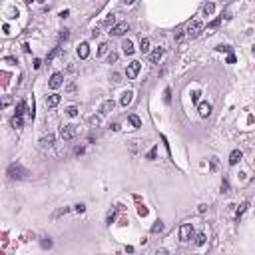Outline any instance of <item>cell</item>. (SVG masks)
<instances>
[{"mask_svg": "<svg viewBox=\"0 0 255 255\" xmlns=\"http://www.w3.org/2000/svg\"><path fill=\"white\" fill-rule=\"evenodd\" d=\"M66 114L70 118H76V116H78V108H76V106H68V108H66Z\"/></svg>", "mask_w": 255, "mask_h": 255, "instance_id": "obj_23", "label": "cell"}, {"mask_svg": "<svg viewBox=\"0 0 255 255\" xmlns=\"http://www.w3.org/2000/svg\"><path fill=\"white\" fill-rule=\"evenodd\" d=\"M24 112H26V100H20L16 104V116H24Z\"/></svg>", "mask_w": 255, "mask_h": 255, "instance_id": "obj_18", "label": "cell"}, {"mask_svg": "<svg viewBox=\"0 0 255 255\" xmlns=\"http://www.w3.org/2000/svg\"><path fill=\"white\" fill-rule=\"evenodd\" d=\"M140 70H142V64H140L138 60L130 62V64H127V68H126L127 80H136V78H138V74H140Z\"/></svg>", "mask_w": 255, "mask_h": 255, "instance_id": "obj_2", "label": "cell"}, {"mask_svg": "<svg viewBox=\"0 0 255 255\" xmlns=\"http://www.w3.org/2000/svg\"><path fill=\"white\" fill-rule=\"evenodd\" d=\"M110 127H112V130H114V132H118V130H120V124H112V126H110Z\"/></svg>", "mask_w": 255, "mask_h": 255, "instance_id": "obj_44", "label": "cell"}, {"mask_svg": "<svg viewBox=\"0 0 255 255\" xmlns=\"http://www.w3.org/2000/svg\"><path fill=\"white\" fill-rule=\"evenodd\" d=\"M195 243H197V245L205 243V233H197V235H195Z\"/></svg>", "mask_w": 255, "mask_h": 255, "instance_id": "obj_26", "label": "cell"}, {"mask_svg": "<svg viewBox=\"0 0 255 255\" xmlns=\"http://www.w3.org/2000/svg\"><path fill=\"white\" fill-rule=\"evenodd\" d=\"M247 207H249V201H243V203L239 205V209H237V213H235V219H237V221L243 217V213L247 211Z\"/></svg>", "mask_w": 255, "mask_h": 255, "instance_id": "obj_17", "label": "cell"}, {"mask_svg": "<svg viewBox=\"0 0 255 255\" xmlns=\"http://www.w3.org/2000/svg\"><path fill=\"white\" fill-rule=\"evenodd\" d=\"M221 193H229V181L227 180L221 181Z\"/></svg>", "mask_w": 255, "mask_h": 255, "instance_id": "obj_28", "label": "cell"}, {"mask_svg": "<svg viewBox=\"0 0 255 255\" xmlns=\"http://www.w3.org/2000/svg\"><path fill=\"white\" fill-rule=\"evenodd\" d=\"M201 30H203V22H201V20H193V22L188 26V36L197 38L199 34H201Z\"/></svg>", "mask_w": 255, "mask_h": 255, "instance_id": "obj_3", "label": "cell"}, {"mask_svg": "<svg viewBox=\"0 0 255 255\" xmlns=\"http://www.w3.org/2000/svg\"><path fill=\"white\" fill-rule=\"evenodd\" d=\"M64 84V76L60 74V72H54L52 76H50V82H48V86L52 88V90H58V88H60Z\"/></svg>", "mask_w": 255, "mask_h": 255, "instance_id": "obj_6", "label": "cell"}, {"mask_svg": "<svg viewBox=\"0 0 255 255\" xmlns=\"http://www.w3.org/2000/svg\"><path fill=\"white\" fill-rule=\"evenodd\" d=\"M243 158V154H241V150H233L231 154H229V164L231 165H235V164H239V160Z\"/></svg>", "mask_w": 255, "mask_h": 255, "instance_id": "obj_13", "label": "cell"}, {"mask_svg": "<svg viewBox=\"0 0 255 255\" xmlns=\"http://www.w3.org/2000/svg\"><path fill=\"white\" fill-rule=\"evenodd\" d=\"M197 112L201 118H207L211 114V104L209 102H201V104H197Z\"/></svg>", "mask_w": 255, "mask_h": 255, "instance_id": "obj_8", "label": "cell"}, {"mask_svg": "<svg viewBox=\"0 0 255 255\" xmlns=\"http://www.w3.org/2000/svg\"><path fill=\"white\" fill-rule=\"evenodd\" d=\"M126 32H127V22H118V24L112 26V32L110 34H114V36H124Z\"/></svg>", "mask_w": 255, "mask_h": 255, "instance_id": "obj_7", "label": "cell"}, {"mask_svg": "<svg viewBox=\"0 0 255 255\" xmlns=\"http://www.w3.org/2000/svg\"><path fill=\"white\" fill-rule=\"evenodd\" d=\"M253 54H255V46H253Z\"/></svg>", "mask_w": 255, "mask_h": 255, "instance_id": "obj_46", "label": "cell"}, {"mask_svg": "<svg viewBox=\"0 0 255 255\" xmlns=\"http://www.w3.org/2000/svg\"><path fill=\"white\" fill-rule=\"evenodd\" d=\"M132 100H134V92H124V94H122V100H120V104L122 106H127V104H132Z\"/></svg>", "mask_w": 255, "mask_h": 255, "instance_id": "obj_15", "label": "cell"}, {"mask_svg": "<svg viewBox=\"0 0 255 255\" xmlns=\"http://www.w3.org/2000/svg\"><path fill=\"white\" fill-rule=\"evenodd\" d=\"M134 2H136V0H124V6H132Z\"/></svg>", "mask_w": 255, "mask_h": 255, "instance_id": "obj_43", "label": "cell"}, {"mask_svg": "<svg viewBox=\"0 0 255 255\" xmlns=\"http://www.w3.org/2000/svg\"><path fill=\"white\" fill-rule=\"evenodd\" d=\"M213 12H215V4L213 2H207L205 6H203V14H205V16H211Z\"/></svg>", "mask_w": 255, "mask_h": 255, "instance_id": "obj_20", "label": "cell"}, {"mask_svg": "<svg viewBox=\"0 0 255 255\" xmlns=\"http://www.w3.org/2000/svg\"><path fill=\"white\" fill-rule=\"evenodd\" d=\"M233 62H235V56L229 52V56H227V64H233Z\"/></svg>", "mask_w": 255, "mask_h": 255, "instance_id": "obj_36", "label": "cell"}, {"mask_svg": "<svg viewBox=\"0 0 255 255\" xmlns=\"http://www.w3.org/2000/svg\"><path fill=\"white\" fill-rule=\"evenodd\" d=\"M122 50H124L126 56H132V54H134V42H132V40H124V42H122Z\"/></svg>", "mask_w": 255, "mask_h": 255, "instance_id": "obj_14", "label": "cell"}, {"mask_svg": "<svg viewBox=\"0 0 255 255\" xmlns=\"http://www.w3.org/2000/svg\"><path fill=\"white\" fill-rule=\"evenodd\" d=\"M154 158H156V148L150 152V154H148V160H154Z\"/></svg>", "mask_w": 255, "mask_h": 255, "instance_id": "obj_38", "label": "cell"}, {"mask_svg": "<svg viewBox=\"0 0 255 255\" xmlns=\"http://www.w3.org/2000/svg\"><path fill=\"white\" fill-rule=\"evenodd\" d=\"M217 50H219V52H231L229 46H217Z\"/></svg>", "mask_w": 255, "mask_h": 255, "instance_id": "obj_34", "label": "cell"}, {"mask_svg": "<svg viewBox=\"0 0 255 255\" xmlns=\"http://www.w3.org/2000/svg\"><path fill=\"white\" fill-rule=\"evenodd\" d=\"M169 94H172V90H169V88H165V92H164V100H165V104H169V100H172V98H169Z\"/></svg>", "mask_w": 255, "mask_h": 255, "instance_id": "obj_29", "label": "cell"}, {"mask_svg": "<svg viewBox=\"0 0 255 255\" xmlns=\"http://www.w3.org/2000/svg\"><path fill=\"white\" fill-rule=\"evenodd\" d=\"M28 176V169L22 168L20 164H10L8 165V177L10 180H24Z\"/></svg>", "mask_w": 255, "mask_h": 255, "instance_id": "obj_1", "label": "cell"}, {"mask_svg": "<svg viewBox=\"0 0 255 255\" xmlns=\"http://www.w3.org/2000/svg\"><path fill=\"white\" fill-rule=\"evenodd\" d=\"M127 120H130V124L134 126V127H142V120H140V118L136 116V114H132V116L127 118Z\"/></svg>", "mask_w": 255, "mask_h": 255, "instance_id": "obj_21", "label": "cell"}, {"mask_svg": "<svg viewBox=\"0 0 255 255\" xmlns=\"http://www.w3.org/2000/svg\"><path fill=\"white\" fill-rule=\"evenodd\" d=\"M22 124H24V120H22V116H14L12 118V126L18 130V127H22Z\"/></svg>", "mask_w": 255, "mask_h": 255, "instance_id": "obj_22", "label": "cell"}, {"mask_svg": "<svg viewBox=\"0 0 255 255\" xmlns=\"http://www.w3.org/2000/svg\"><path fill=\"white\" fill-rule=\"evenodd\" d=\"M60 100H62V96H60V94H50L48 98H46V104H48L50 108H56V106L60 104Z\"/></svg>", "mask_w": 255, "mask_h": 255, "instance_id": "obj_11", "label": "cell"}, {"mask_svg": "<svg viewBox=\"0 0 255 255\" xmlns=\"http://www.w3.org/2000/svg\"><path fill=\"white\" fill-rule=\"evenodd\" d=\"M114 20H116V18H114V14H110L108 18L104 20V24H106V26H110V24H114Z\"/></svg>", "mask_w": 255, "mask_h": 255, "instance_id": "obj_31", "label": "cell"}, {"mask_svg": "<svg viewBox=\"0 0 255 255\" xmlns=\"http://www.w3.org/2000/svg\"><path fill=\"white\" fill-rule=\"evenodd\" d=\"M42 66V60H38V58H36V60H34V68H36V70H38V68H40Z\"/></svg>", "mask_w": 255, "mask_h": 255, "instance_id": "obj_40", "label": "cell"}, {"mask_svg": "<svg viewBox=\"0 0 255 255\" xmlns=\"http://www.w3.org/2000/svg\"><path fill=\"white\" fill-rule=\"evenodd\" d=\"M140 50H142V54L150 52V38H142V42H140Z\"/></svg>", "mask_w": 255, "mask_h": 255, "instance_id": "obj_19", "label": "cell"}, {"mask_svg": "<svg viewBox=\"0 0 255 255\" xmlns=\"http://www.w3.org/2000/svg\"><path fill=\"white\" fill-rule=\"evenodd\" d=\"M116 60H118V54H116V52L108 54V62H110V64H112V62H116Z\"/></svg>", "mask_w": 255, "mask_h": 255, "instance_id": "obj_32", "label": "cell"}, {"mask_svg": "<svg viewBox=\"0 0 255 255\" xmlns=\"http://www.w3.org/2000/svg\"><path fill=\"white\" fill-rule=\"evenodd\" d=\"M74 209L78 211V213H84V211H86V205H84V203H78V205H74Z\"/></svg>", "mask_w": 255, "mask_h": 255, "instance_id": "obj_30", "label": "cell"}, {"mask_svg": "<svg viewBox=\"0 0 255 255\" xmlns=\"http://www.w3.org/2000/svg\"><path fill=\"white\" fill-rule=\"evenodd\" d=\"M219 22H221V18H215L213 22H209V28H217V26H219Z\"/></svg>", "mask_w": 255, "mask_h": 255, "instance_id": "obj_33", "label": "cell"}, {"mask_svg": "<svg viewBox=\"0 0 255 255\" xmlns=\"http://www.w3.org/2000/svg\"><path fill=\"white\" fill-rule=\"evenodd\" d=\"M184 38V30H177V34H176V40H181Z\"/></svg>", "mask_w": 255, "mask_h": 255, "instance_id": "obj_37", "label": "cell"}, {"mask_svg": "<svg viewBox=\"0 0 255 255\" xmlns=\"http://www.w3.org/2000/svg\"><path fill=\"white\" fill-rule=\"evenodd\" d=\"M74 136H76V127H74V126H70V124L60 126V138H62V140L70 142V140L74 138Z\"/></svg>", "mask_w": 255, "mask_h": 255, "instance_id": "obj_5", "label": "cell"}, {"mask_svg": "<svg viewBox=\"0 0 255 255\" xmlns=\"http://www.w3.org/2000/svg\"><path fill=\"white\" fill-rule=\"evenodd\" d=\"M160 231H164V223H161V221H156L154 225H152V233H160Z\"/></svg>", "mask_w": 255, "mask_h": 255, "instance_id": "obj_24", "label": "cell"}, {"mask_svg": "<svg viewBox=\"0 0 255 255\" xmlns=\"http://www.w3.org/2000/svg\"><path fill=\"white\" fill-rule=\"evenodd\" d=\"M100 124H102V118H100V116H92V118H90V126L96 127V126H100Z\"/></svg>", "mask_w": 255, "mask_h": 255, "instance_id": "obj_27", "label": "cell"}, {"mask_svg": "<svg viewBox=\"0 0 255 255\" xmlns=\"http://www.w3.org/2000/svg\"><path fill=\"white\" fill-rule=\"evenodd\" d=\"M106 52H108V44H106V42H102L100 48H98V56H104Z\"/></svg>", "mask_w": 255, "mask_h": 255, "instance_id": "obj_25", "label": "cell"}, {"mask_svg": "<svg viewBox=\"0 0 255 255\" xmlns=\"http://www.w3.org/2000/svg\"><path fill=\"white\" fill-rule=\"evenodd\" d=\"M26 2H34V0H26Z\"/></svg>", "mask_w": 255, "mask_h": 255, "instance_id": "obj_45", "label": "cell"}, {"mask_svg": "<svg viewBox=\"0 0 255 255\" xmlns=\"http://www.w3.org/2000/svg\"><path fill=\"white\" fill-rule=\"evenodd\" d=\"M42 247H52V241H42Z\"/></svg>", "mask_w": 255, "mask_h": 255, "instance_id": "obj_42", "label": "cell"}, {"mask_svg": "<svg viewBox=\"0 0 255 255\" xmlns=\"http://www.w3.org/2000/svg\"><path fill=\"white\" fill-rule=\"evenodd\" d=\"M193 237V225L191 223H184L180 227V239L181 241H189Z\"/></svg>", "mask_w": 255, "mask_h": 255, "instance_id": "obj_4", "label": "cell"}, {"mask_svg": "<svg viewBox=\"0 0 255 255\" xmlns=\"http://www.w3.org/2000/svg\"><path fill=\"white\" fill-rule=\"evenodd\" d=\"M164 54H165V50H164V48H156L154 52L150 54V60L154 62V64H158V62L161 60V58H164Z\"/></svg>", "mask_w": 255, "mask_h": 255, "instance_id": "obj_9", "label": "cell"}, {"mask_svg": "<svg viewBox=\"0 0 255 255\" xmlns=\"http://www.w3.org/2000/svg\"><path fill=\"white\" fill-rule=\"evenodd\" d=\"M114 110V100H106V102H102V106H100V114L104 116V114H110Z\"/></svg>", "mask_w": 255, "mask_h": 255, "instance_id": "obj_12", "label": "cell"}, {"mask_svg": "<svg viewBox=\"0 0 255 255\" xmlns=\"http://www.w3.org/2000/svg\"><path fill=\"white\" fill-rule=\"evenodd\" d=\"M140 215H148V207H144V205H140Z\"/></svg>", "mask_w": 255, "mask_h": 255, "instance_id": "obj_35", "label": "cell"}, {"mask_svg": "<svg viewBox=\"0 0 255 255\" xmlns=\"http://www.w3.org/2000/svg\"><path fill=\"white\" fill-rule=\"evenodd\" d=\"M54 144V134H48V136H44V138L40 140V146L42 148H50Z\"/></svg>", "mask_w": 255, "mask_h": 255, "instance_id": "obj_16", "label": "cell"}, {"mask_svg": "<svg viewBox=\"0 0 255 255\" xmlns=\"http://www.w3.org/2000/svg\"><path fill=\"white\" fill-rule=\"evenodd\" d=\"M78 56L82 58V60L90 56V46H88V42H82V44L78 46Z\"/></svg>", "mask_w": 255, "mask_h": 255, "instance_id": "obj_10", "label": "cell"}, {"mask_svg": "<svg viewBox=\"0 0 255 255\" xmlns=\"http://www.w3.org/2000/svg\"><path fill=\"white\" fill-rule=\"evenodd\" d=\"M38 2H44V0H38Z\"/></svg>", "mask_w": 255, "mask_h": 255, "instance_id": "obj_47", "label": "cell"}, {"mask_svg": "<svg viewBox=\"0 0 255 255\" xmlns=\"http://www.w3.org/2000/svg\"><path fill=\"white\" fill-rule=\"evenodd\" d=\"M191 100L197 102V100H199V92H193V94H191Z\"/></svg>", "mask_w": 255, "mask_h": 255, "instance_id": "obj_39", "label": "cell"}, {"mask_svg": "<svg viewBox=\"0 0 255 255\" xmlns=\"http://www.w3.org/2000/svg\"><path fill=\"white\" fill-rule=\"evenodd\" d=\"M66 90H68V92H74V90H76V86H74V84H68Z\"/></svg>", "mask_w": 255, "mask_h": 255, "instance_id": "obj_41", "label": "cell"}]
</instances>
